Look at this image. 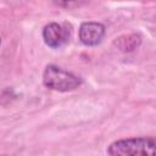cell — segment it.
<instances>
[{"instance_id":"cell-1","label":"cell","mask_w":156,"mask_h":156,"mask_svg":"<svg viewBox=\"0 0 156 156\" xmlns=\"http://www.w3.org/2000/svg\"><path fill=\"white\" fill-rule=\"evenodd\" d=\"M43 83L46 88L57 91H69L82 84L80 77L65 71L55 65H49L43 73Z\"/></svg>"},{"instance_id":"cell-2","label":"cell","mask_w":156,"mask_h":156,"mask_svg":"<svg viewBox=\"0 0 156 156\" xmlns=\"http://www.w3.org/2000/svg\"><path fill=\"white\" fill-rule=\"evenodd\" d=\"M108 155H154L155 154V140L152 138L139 136L128 138L113 141L108 149Z\"/></svg>"},{"instance_id":"cell-3","label":"cell","mask_w":156,"mask_h":156,"mask_svg":"<svg viewBox=\"0 0 156 156\" xmlns=\"http://www.w3.org/2000/svg\"><path fill=\"white\" fill-rule=\"evenodd\" d=\"M69 38H71V29L66 24L51 22L43 28L44 43L52 49L65 45L69 40Z\"/></svg>"},{"instance_id":"cell-4","label":"cell","mask_w":156,"mask_h":156,"mask_svg":"<svg viewBox=\"0 0 156 156\" xmlns=\"http://www.w3.org/2000/svg\"><path fill=\"white\" fill-rule=\"evenodd\" d=\"M79 40L87 46H95L101 43L105 35V26L99 22H83L79 27Z\"/></svg>"},{"instance_id":"cell-5","label":"cell","mask_w":156,"mask_h":156,"mask_svg":"<svg viewBox=\"0 0 156 156\" xmlns=\"http://www.w3.org/2000/svg\"><path fill=\"white\" fill-rule=\"evenodd\" d=\"M84 0H54V2L61 7L65 9H72L76 6H79Z\"/></svg>"},{"instance_id":"cell-6","label":"cell","mask_w":156,"mask_h":156,"mask_svg":"<svg viewBox=\"0 0 156 156\" xmlns=\"http://www.w3.org/2000/svg\"><path fill=\"white\" fill-rule=\"evenodd\" d=\"M0 41H1V40H0Z\"/></svg>"}]
</instances>
